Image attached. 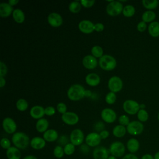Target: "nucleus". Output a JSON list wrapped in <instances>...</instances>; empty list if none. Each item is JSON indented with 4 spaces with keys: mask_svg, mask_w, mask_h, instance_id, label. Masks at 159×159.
I'll return each instance as SVG.
<instances>
[{
    "mask_svg": "<svg viewBox=\"0 0 159 159\" xmlns=\"http://www.w3.org/2000/svg\"><path fill=\"white\" fill-rule=\"evenodd\" d=\"M12 142L14 145L20 150H24L30 144L29 136L22 132H15L12 137Z\"/></svg>",
    "mask_w": 159,
    "mask_h": 159,
    "instance_id": "nucleus-1",
    "label": "nucleus"
},
{
    "mask_svg": "<svg viewBox=\"0 0 159 159\" xmlns=\"http://www.w3.org/2000/svg\"><path fill=\"white\" fill-rule=\"evenodd\" d=\"M85 91L83 86L79 84H73L68 89L67 96L71 101H79L85 96Z\"/></svg>",
    "mask_w": 159,
    "mask_h": 159,
    "instance_id": "nucleus-2",
    "label": "nucleus"
},
{
    "mask_svg": "<svg viewBox=\"0 0 159 159\" xmlns=\"http://www.w3.org/2000/svg\"><path fill=\"white\" fill-rule=\"evenodd\" d=\"M99 64L102 70L110 71L115 68L117 63L116 59L112 56L109 55H104L100 58Z\"/></svg>",
    "mask_w": 159,
    "mask_h": 159,
    "instance_id": "nucleus-3",
    "label": "nucleus"
},
{
    "mask_svg": "<svg viewBox=\"0 0 159 159\" xmlns=\"http://www.w3.org/2000/svg\"><path fill=\"white\" fill-rule=\"evenodd\" d=\"M109 150L111 155L117 158H120L124 157L125 152V147L122 142L116 141L111 144Z\"/></svg>",
    "mask_w": 159,
    "mask_h": 159,
    "instance_id": "nucleus-4",
    "label": "nucleus"
},
{
    "mask_svg": "<svg viewBox=\"0 0 159 159\" xmlns=\"http://www.w3.org/2000/svg\"><path fill=\"white\" fill-rule=\"evenodd\" d=\"M123 9V5L120 1H111L106 7V11L109 16H116L120 14Z\"/></svg>",
    "mask_w": 159,
    "mask_h": 159,
    "instance_id": "nucleus-5",
    "label": "nucleus"
},
{
    "mask_svg": "<svg viewBox=\"0 0 159 159\" xmlns=\"http://www.w3.org/2000/svg\"><path fill=\"white\" fill-rule=\"evenodd\" d=\"M127 132L132 135H137L140 134L143 130L144 127L142 123L140 121L134 120L130 122V123L127 125Z\"/></svg>",
    "mask_w": 159,
    "mask_h": 159,
    "instance_id": "nucleus-6",
    "label": "nucleus"
},
{
    "mask_svg": "<svg viewBox=\"0 0 159 159\" xmlns=\"http://www.w3.org/2000/svg\"><path fill=\"white\" fill-rule=\"evenodd\" d=\"M123 109L129 114L134 115L137 114L140 109L139 104L134 100H126L123 104Z\"/></svg>",
    "mask_w": 159,
    "mask_h": 159,
    "instance_id": "nucleus-7",
    "label": "nucleus"
},
{
    "mask_svg": "<svg viewBox=\"0 0 159 159\" xmlns=\"http://www.w3.org/2000/svg\"><path fill=\"white\" fill-rule=\"evenodd\" d=\"M84 139V136L83 131L79 129L73 130L70 135V140L71 143L75 146L81 145Z\"/></svg>",
    "mask_w": 159,
    "mask_h": 159,
    "instance_id": "nucleus-8",
    "label": "nucleus"
},
{
    "mask_svg": "<svg viewBox=\"0 0 159 159\" xmlns=\"http://www.w3.org/2000/svg\"><path fill=\"white\" fill-rule=\"evenodd\" d=\"M108 88L111 92L117 93L120 91L123 86L122 80L116 76L111 77L108 81Z\"/></svg>",
    "mask_w": 159,
    "mask_h": 159,
    "instance_id": "nucleus-9",
    "label": "nucleus"
},
{
    "mask_svg": "<svg viewBox=\"0 0 159 159\" xmlns=\"http://www.w3.org/2000/svg\"><path fill=\"white\" fill-rule=\"evenodd\" d=\"M101 140L99 134L97 132H91L88 134L85 138L86 144L91 147H98L101 143Z\"/></svg>",
    "mask_w": 159,
    "mask_h": 159,
    "instance_id": "nucleus-10",
    "label": "nucleus"
},
{
    "mask_svg": "<svg viewBox=\"0 0 159 159\" xmlns=\"http://www.w3.org/2000/svg\"><path fill=\"white\" fill-rule=\"evenodd\" d=\"M109 150L103 146H98L93 151L94 159H107L109 157Z\"/></svg>",
    "mask_w": 159,
    "mask_h": 159,
    "instance_id": "nucleus-11",
    "label": "nucleus"
},
{
    "mask_svg": "<svg viewBox=\"0 0 159 159\" xmlns=\"http://www.w3.org/2000/svg\"><path fill=\"white\" fill-rule=\"evenodd\" d=\"M61 119L66 124L73 125L78 122L79 117L75 112H66L62 114Z\"/></svg>",
    "mask_w": 159,
    "mask_h": 159,
    "instance_id": "nucleus-12",
    "label": "nucleus"
},
{
    "mask_svg": "<svg viewBox=\"0 0 159 159\" xmlns=\"http://www.w3.org/2000/svg\"><path fill=\"white\" fill-rule=\"evenodd\" d=\"M2 127L7 134H14L17 129V125L12 118L6 117L2 121Z\"/></svg>",
    "mask_w": 159,
    "mask_h": 159,
    "instance_id": "nucleus-13",
    "label": "nucleus"
},
{
    "mask_svg": "<svg viewBox=\"0 0 159 159\" xmlns=\"http://www.w3.org/2000/svg\"><path fill=\"white\" fill-rule=\"evenodd\" d=\"M101 117L104 122L112 123L116 120L117 116L114 111L112 109L105 108L101 112Z\"/></svg>",
    "mask_w": 159,
    "mask_h": 159,
    "instance_id": "nucleus-14",
    "label": "nucleus"
},
{
    "mask_svg": "<svg viewBox=\"0 0 159 159\" xmlns=\"http://www.w3.org/2000/svg\"><path fill=\"white\" fill-rule=\"evenodd\" d=\"M48 24L53 27H57L62 24L63 19L61 15L57 12H52L48 16Z\"/></svg>",
    "mask_w": 159,
    "mask_h": 159,
    "instance_id": "nucleus-15",
    "label": "nucleus"
},
{
    "mask_svg": "<svg viewBox=\"0 0 159 159\" xmlns=\"http://www.w3.org/2000/svg\"><path fill=\"white\" fill-rule=\"evenodd\" d=\"M78 28L84 34H90L94 30V24L88 20H83L78 24Z\"/></svg>",
    "mask_w": 159,
    "mask_h": 159,
    "instance_id": "nucleus-16",
    "label": "nucleus"
},
{
    "mask_svg": "<svg viewBox=\"0 0 159 159\" xmlns=\"http://www.w3.org/2000/svg\"><path fill=\"white\" fill-rule=\"evenodd\" d=\"M83 66L88 69H94L98 65L97 59L93 55H86L83 59Z\"/></svg>",
    "mask_w": 159,
    "mask_h": 159,
    "instance_id": "nucleus-17",
    "label": "nucleus"
},
{
    "mask_svg": "<svg viewBox=\"0 0 159 159\" xmlns=\"http://www.w3.org/2000/svg\"><path fill=\"white\" fill-rule=\"evenodd\" d=\"M46 141L43 138L40 137H35L30 140V145L35 150H40L45 147Z\"/></svg>",
    "mask_w": 159,
    "mask_h": 159,
    "instance_id": "nucleus-18",
    "label": "nucleus"
},
{
    "mask_svg": "<svg viewBox=\"0 0 159 159\" xmlns=\"http://www.w3.org/2000/svg\"><path fill=\"white\" fill-rule=\"evenodd\" d=\"M45 114V109L40 106H35L30 109V115L35 119H41Z\"/></svg>",
    "mask_w": 159,
    "mask_h": 159,
    "instance_id": "nucleus-19",
    "label": "nucleus"
},
{
    "mask_svg": "<svg viewBox=\"0 0 159 159\" xmlns=\"http://www.w3.org/2000/svg\"><path fill=\"white\" fill-rule=\"evenodd\" d=\"M14 9L9 3L2 2L0 4V16L2 17H7L13 12Z\"/></svg>",
    "mask_w": 159,
    "mask_h": 159,
    "instance_id": "nucleus-20",
    "label": "nucleus"
},
{
    "mask_svg": "<svg viewBox=\"0 0 159 159\" xmlns=\"http://www.w3.org/2000/svg\"><path fill=\"white\" fill-rule=\"evenodd\" d=\"M86 83L91 86H96L100 83V77L96 73H89L85 78Z\"/></svg>",
    "mask_w": 159,
    "mask_h": 159,
    "instance_id": "nucleus-21",
    "label": "nucleus"
},
{
    "mask_svg": "<svg viewBox=\"0 0 159 159\" xmlns=\"http://www.w3.org/2000/svg\"><path fill=\"white\" fill-rule=\"evenodd\" d=\"M140 147V143L137 139L135 138L130 139L127 142V148L130 153H136Z\"/></svg>",
    "mask_w": 159,
    "mask_h": 159,
    "instance_id": "nucleus-22",
    "label": "nucleus"
},
{
    "mask_svg": "<svg viewBox=\"0 0 159 159\" xmlns=\"http://www.w3.org/2000/svg\"><path fill=\"white\" fill-rule=\"evenodd\" d=\"M43 138L46 142H53L57 140L58 138V132L54 129H48L43 134Z\"/></svg>",
    "mask_w": 159,
    "mask_h": 159,
    "instance_id": "nucleus-23",
    "label": "nucleus"
},
{
    "mask_svg": "<svg viewBox=\"0 0 159 159\" xmlns=\"http://www.w3.org/2000/svg\"><path fill=\"white\" fill-rule=\"evenodd\" d=\"M6 156L8 159H20L21 153L20 149L14 147H11L6 151Z\"/></svg>",
    "mask_w": 159,
    "mask_h": 159,
    "instance_id": "nucleus-24",
    "label": "nucleus"
},
{
    "mask_svg": "<svg viewBox=\"0 0 159 159\" xmlns=\"http://www.w3.org/2000/svg\"><path fill=\"white\" fill-rule=\"evenodd\" d=\"M48 121L44 118H41L40 119H39L37 120V122H36V125H35V127L37 130L40 132V133H42V132H45V131L47 130V129L48 127Z\"/></svg>",
    "mask_w": 159,
    "mask_h": 159,
    "instance_id": "nucleus-25",
    "label": "nucleus"
},
{
    "mask_svg": "<svg viewBox=\"0 0 159 159\" xmlns=\"http://www.w3.org/2000/svg\"><path fill=\"white\" fill-rule=\"evenodd\" d=\"M149 34L153 37H157L159 36V22L153 21L150 24L148 27Z\"/></svg>",
    "mask_w": 159,
    "mask_h": 159,
    "instance_id": "nucleus-26",
    "label": "nucleus"
},
{
    "mask_svg": "<svg viewBox=\"0 0 159 159\" xmlns=\"http://www.w3.org/2000/svg\"><path fill=\"white\" fill-rule=\"evenodd\" d=\"M126 132L127 129L125 127V126L122 125H117L115 126L112 130L113 135L118 138L124 137L126 134Z\"/></svg>",
    "mask_w": 159,
    "mask_h": 159,
    "instance_id": "nucleus-27",
    "label": "nucleus"
},
{
    "mask_svg": "<svg viewBox=\"0 0 159 159\" xmlns=\"http://www.w3.org/2000/svg\"><path fill=\"white\" fill-rule=\"evenodd\" d=\"M14 20L17 23H22L25 20V14L20 9H16L12 12Z\"/></svg>",
    "mask_w": 159,
    "mask_h": 159,
    "instance_id": "nucleus-28",
    "label": "nucleus"
},
{
    "mask_svg": "<svg viewBox=\"0 0 159 159\" xmlns=\"http://www.w3.org/2000/svg\"><path fill=\"white\" fill-rule=\"evenodd\" d=\"M156 14L155 13L152 11H146L144 12L142 16V21L146 22H150L155 19Z\"/></svg>",
    "mask_w": 159,
    "mask_h": 159,
    "instance_id": "nucleus-29",
    "label": "nucleus"
},
{
    "mask_svg": "<svg viewBox=\"0 0 159 159\" xmlns=\"http://www.w3.org/2000/svg\"><path fill=\"white\" fill-rule=\"evenodd\" d=\"M142 2L143 7L147 9H149L150 11L155 9L159 4V2L157 0H143Z\"/></svg>",
    "mask_w": 159,
    "mask_h": 159,
    "instance_id": "nucleus-30",
    "label": "nucleus"
},
{
    "mask_svg": "<svg viewBox=\"0 0 159 159\" xmlns=\"http://www.w3.org/2000/svg\"><path fill=\"white\" fill-rule=\"evenodd\" d=\"M135 12V7L132 5H127L125 6L122 11V13L124 16L130 17L134 15Z\"/></svg>",
    "mask_w": 159,
    "mask_h": 159,
    "instance_id": "nucleus-31",
    "label": "nucleus"
},
{
    "mask_svg": "<svg viewBox=\"0 0 159 159\" xmlns=\"http://www.w3.org/2000/svg\"><path fill=\"white\" fill-rule=\"evenodd\" d=\"M16 107L20 111H24L28 107V103L24 99H19L16 102Z\"/></svg>",
    "mask_w": 159,
    "mask_h": 159,
    "instance_id": "nucleus-32",
    "label": "nucleus"
},
{
    "mask_svg": "<svg viewBox=\"0 0 159 159\" xmlns=\"http://www.w3.org/2000/svg\"><path fill=\"white\" fill-rule=\"evenodd\" d=\"M81 4L78 1H73L69 4V10L73 13H77L81 9Z\"/></svg>",
    "mask_w": 159,
    "mask_h": 159,
    "instance_id": "nucleus-33",
    "label": "nucleus"
},
{
    "mask_svg": "<svg viewBox=\"0 0 159 159\" xmlns=\"http://www.w3.org/2000/svg\"><path fill=\"white\" fill-rule=\"evenodd\" d=\"M91 53L93 56H94L95 58H101L104 55L102 48L98 45L94 46L92 48Z\"/></svg>",
    "mask_w": 159,
    "mask_h": 159,
    "instance_id": "nucleus-34",
    "label": "nucleus"
},
{
    "mask_svg": "<svg viewBox=\"0 0 159 159\" xmlns=\"http://www.w3.org/2000/svg\"><path fill=\"white\" fill-rule=\"evenodd\" d=\"M53 155L57 158H61L63 157L65 152L63 147L60 145H57L53 149Z\"/></svg>",
    "mask_w": 159,
    "mask_h": 159,
    "instance_id": "nucleus-35",
    "label": "nucleus"
},
{
    "mask_svg": "<svg viewBox=\"0 0 159 159\" xmlns=\"http://www.w3.org/2000/svg\"><path fill=\"white\" fill-rule=\"evenodd\" d=\"M137 117L140 122H146L148 118V112L145 109H140L137 112Z\"/></svg>",
    "mask_w": 159,
    "mask_h": 159,
    "instance_id": "nucleus-36",
    "label": "nucleus"
},
{
    "mask_svg": "<svg viewBox=\"0 0 159 159\" xmlns=\"http://www.w3.org/2000/svg\"><path fill=\"white\" fill-rule=\"evenodd\" d=\"M65 154L66 155H71L74 153L75 151V145H74L73 143H68L63 147Z\"/></svg>",
    "mask_w": 159,
    "mask_h": 159,
    "instance_id": "nucleus-37",
    "label": "nucleus"
},
{
    "mask_svg": "<svg viewBox=\"0 0 159 159\" xmlns=\"http://www.w3.org/2000/svg\"><path fill=\"white\" fill-rule=\"evenodd\" d=\"M106 102L109 104H112L116 102V95L115 93L113 92H109L108 93L105 98Z\"/></svg>",
    "mask_w": 159,
    "mask_h": 159,
    "instance_id": "nucleus-38",
    "label": "nucleus"
},
{
    "mask_svg": "<svg viewBox=\"0 0 159 159\" xmlns=\"http://www.w3.org/2000/svg\"><path fill=\"white\" fill-rule=\"evenodd\" d=\"M0 143H1V146L2 148L4 149H6L7 150L8 148H9L11 146V141L9 140V139H8L7 138H2L1 140V142H0Z\"/></svg>",
    "mask_w": 159,
    "mask_h": 159,
    "instance_id": "nucleus-39",
    "label": "nucleus"
},
{
    "mask_svg": "<svg viewBox=\"0 0 159 159\" xmlns=\"http://www.w3.org/2000/svg\"><path fill=\"white\" fill-rule=\"evenodd\" d=\"M119 122L120 125H122L124 126L127 125L130 123L129 118L126 115H122L119 118Z\"/></svg>",
    "mask_w": 159,
    "mask_h": 159,
    "instance_id": "nucleus-40",
    "label": "nucleus"
},
{
    "mask_svg": "<svg viewBox=\"0 0 159 159\" xmlns=\"http://www.w3.org/2000/svg\"><path fill=\"white\" fill-rule=\"evenodd\" d=\"M7 72V68L4 63L2 61L0 62V76L4 77L6 76Z\"/></svg>",
    "mask_w": 159,
    "mask_h": 159,
    "instance_id": "nucleus-41",
    "label": "nucleus"
},
{
    "mask_svg": "<svg viewBox=\"0 0 159 159\" xmlns=\"http://www.w3.org/2000/svg\"><path fill=\"white\" fill-rule=\"evenodd\" d=\"M68 138L66 135H61L58 140V143L60 146H65L67 143H68Z\"/></svg>",
    "mask_w": 159,
    "mask_h": 159,
    "instance_id": "nucleus-42",
    "label": "nucleus"
},
{
    "mask_svg": "<svg viewBox=\"0 0 159 159\" xmlns=\"http://www.w3.org/2000/svg\"><path fill=\"white\" fill-rule=\"evenodd\" d=\"M57 109L60 113L62 114L66 112V106L63 102H60L57 106Z\"/></svg>",
    "mask_w": 159,
    "mask_h": 159,
    "instance_id": "nucleus-43",
    "label": "nucleus"
},
{
    "mask_svg": "<svg viewBox=\"0 0 159 159\" xmlns=\"http://www.w3.org/2000/svg\"><path fill=\"white\" fill-rule=\"evenodd\" d=\"M95 2L94 0H81L80 1V3L82 6L85 7H91Z\"/></svg>",
    "mask_w": 159,
    "mask_h": 159,
    "instance_id": "nucleus-44",
    "label": "nucleus"
},
{
    "mask_svg": "<svg viewBox=\"0 0 159 159\" xmlns=\"http://www.w3.org/2000/svg\"><path fill=\"white\" fill-rule=\"evenodd\" d=\"M55 113V109L52 106H48L45 109V114L47 116H53Z\"/></svg>",
    "mask_w": 159,
    "mask_h": 159,
    "instance_id": "nucleus-45",
    "label": "nucleus"
},
{
    "mask_svg": "<svg viewBox=\"0 0 159 159\" xmlns=\"http://www.w3.org/2000/svg\"><path fill=\"white\" fill-rule=\"evenodd\" d=\"M137 30L139 31V32H144L146 29H147V24L145 22L143 21H141L138 24H137Z\"/></svg>",
    "mask_w": 159,
    "mask_h": 159,
    "instance_id": "nucleus-46",
    "label": "nucleus"
},
{
    "mask_svg": "<svg viewBox=\"0 0 159 159\" xmlns=\"http://www.w3.org/2000/svg\"><path fill=\"white\" fill-rule=\"evenodd\" d=\"M94 128H95V130H96L97 131H99V132H101L102 130H104V125L102 122H97L94 126Z\"/></svg>",
    "mask_w": 159,
    "mask_h": 159,
    "instance_id": "nucleus-47",
    "label": "nucleus"
},
{
    "mask_svg": "<svg viewBox=\"0 0 159 159\" xmlns=\"http://www.w3.org/2000/svg\"><path fill=\"white\" fill-rule=\"evenodd\" d=\"M80 150L83 153L87 154L89 151V147L87 144L81 145V146L80 147Z\"/></svg>",
    "mask_w": 159,
    "mask_h": 159,
    "instance_id": "nucleus-48",
    "label": "nucleus"
},
{
    "mask_svg": "<svg viewBox=\"0 0 159 159\" xmlns=\"http://www.w3.org/2000/svg\"><path fill=\"white\" fill-rule=\"evenodd\" d=\"M104 26L102 23H97L94 24V30L97 32H101L104 30Z\"/></svg>",
    "mask_w": 159,
    "mask_h": 159,
    "instance_id": "nucleus-49",
    "label": "nucleus"
},
{
    "mask_svg": "<svg viewBox=\"0 0 159 159\" xmlns=\"http://www.w3.org/2000/svg\"><path fill=\"white\" fill-rule=\"evenodd\" d=\"M122 159H139V158L135 154L130 153H127V154L125 155L122 158Z\"/></svg>",
    "mask_w": 159,
    "mask_h": 159,
    "instance_id": "nucleus-50",
    "label": "nucleus"
},
{
    "mask_svg": "<svg viewBox=\"0 0 159 159\" xmlns=\"http://www.w3.org/2000/svg\"><path fill=\"white\" fill-rule=\"evenodd\" d=\"M99 135H100L101 139H106L109 137V132L106 130H104L99 133Z\"/></svg>",
    "mask_w": 159,
    "mask_h": 159,
    "instance_id": "nucleus-51",
    "label": "nucleus"
},
{
    "mask_svg": "<svg viewBox=\"0 0 159 159\" xmlns=\"http://www.w3.org/2000/svg\"><path fill=\"white\" fill-rule=\"evenodd\" d=\"M140 159H155L154 158V157L153 155H152L151 154H149V153H146V154H144Z\"/></svg>",
    "mask_w": 159,
    "mask_h": 159,
    "instance_id": "nucleus-52",
    "label": "nucleus"
},
{
    "mask_svg": "<svg viewBox=\"0 0 159 159\" xmlns=\"http://www.w3.org/2000/svg\"><path fill=\"white\" fill-rule=\"evenodd\" d=\"M5 84H6V81L4 77L0 76V87L2 88L4 86H5Z\"/></svg>",
    "mask_w": 159,
    "mask_h": 159,
    "instance_id": "nucleus-53",
    "label": "nucleus"
},
{
    "mask_svg": "<svg viewBox=\"0 0 159 159\" xmlns=\"http://www.w3.org/2000/svg\"><path fill=\"white\" fill-rule=\"evenodd\" d=\"M19 2L18 0H9L8 3L11 5V6H14L16 4H17Z\"/></svg>",
    "mask_w": 159,
    "mask_h": 159,
    "instance_id": "nucleus-54",
    "label": "nucleus"
},
{
    "mask_svg": "<svg viewBox=\"0 0 159 159\" xmlns=\"http://www.w3.org/2000/svg\"><path fill=\"white\" fill-rule=\"evenodd\" d=\"M23 159H37V158L35 155H29L25 156Z\"/></svg>",
    "mask_w": 159,
    "mask_h": 159,
    "instance_id": "nucleus-55",
    "label": "nucleus"
},
{
    "mask_svg": "<svg viewBox=\"0 0 159 159\" xmlns=\"http://www.w3.org/2000/svg\"><path fill=\"white\" fill-rule=\"evenodd\" d=\"M154 158L155 159H159V151L158 152H156L155 153V155H154Z\"/></svg>",
    "mask_w": 159,
    "mask_h": 159,
    "instance_id": "nucleus-56",
    "label": "nucleus"
},
{
    "mask_svg": "<svg viewBox=\"0 0 159 159\" xmlns=\"http://www.w3.org/2000/svg\"><path fill=\"white\" fill-rule=\"evenodd\" d=\"M107 159H117V158L114 156H112V155H109V157H108Z\"/></svg>",
    "mask_w": 159,
    "mask_h": 159,
    "instance_id": "nucleus-57",
    "label": "nucleus"
},
{
    "mask_svg": "<svg viewBox=\"0 0 159 159\" xmlns=\"http://www.w3.org/2000/svg\"><path fill=\"white\" fill-rule=\"evenodd\" d=\"M145 105L143 104H142L141 105H140V108H141V109H144L143 108L145 107Z\"/></svg>",
    "mask_w": 159,
    "mask_h": 159,
    "instance_id": "nucleus-58",
    "label": "nucleus"
},
{
    "mask_svg": "<svg viewBox=\"0 0 159 159\" xmlns=\"http://www.w3.org/2000/svg\"><path fill=\"white\" fill-rule=\"evenodd\" d=\"M158 120H159V113H158Z\"/></svg>",
    "mask_w": 159,
    "mask_h": 159,
    "instance_id": "nucleus-59",
    "label": "nucleus"
},
{
    "mask_svg": "<svg viewBox=\"0 0 159 159\" xmlns=\"http://www.w3.org/2000/svg\"><path fill=\"white\" fill-rule=\"evenodd\" d=\"M158 2H159V1H158Z\"/></svg>",
    "mask_w": 159,
    "mask_h": 159,
    "instance_id": "nucleus-60",
    "label": "nucleus"
}]
</instances>
